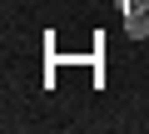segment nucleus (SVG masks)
Listing matches in <instances>:
<instances>
[{
  "mask_svg": "<svg viewBox=\"0 0 149 134\" xmlns=\"http://www.w3.org/2000/svg\"><path fill=\"white\" fill-rule=\"evenodd\" d=\"M60 85V45H55V30H45V90Z\"/></svg>",
  "mask_w": 149,
  "mask_h": 134,
  "instance_id": "2",
  "label": "nucleus"
},
{
  "mask_svg": "<svg viewBox=\"0 0 149 134\" xmlns=\"http://www.w3.org/2000/svg\"><path fill=\"white\" fill-rule=\"evenodd\" d=\"M90 85H95V90L109 85V80H104V30L90 35Z\"/></svg>",
  "mask_w": 149,
  "mask_h": 134,
  "instance_id": "1",
  "label": "nucleus"
}]
</instances>
